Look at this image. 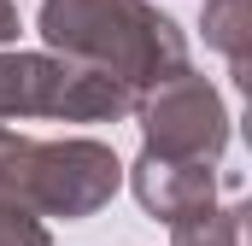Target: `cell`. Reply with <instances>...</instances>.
<instances>
[{
	"label": "cell",
	"mask_w": 252,
	"mask_h": 246,
	"mask_svg": "<svg viewBox=\"0 0 252 246\" xmlns=\"http://www.w3.org/2000/svg\"><path fill=\"white\" fill-rule=\"evenodd\" d=\"M0 246H53V241H47V229L35 223V211L0 199Z\"/></svg>",
	"instance_id": "obj_8"
},
{
	"label": "cell",
	"mask_w": 252,
	"mask_h": 246,
	"mask_svg": "<svg viewBox=\"0 0 252 246\" xmlns=\"http://www.w3.org/2000/svg\"><path fill=\"white\" fill-rule=\"evenodd\" d=\"M141 135L153 158H176V164H217L229 147V112L217 100V88L205 76H170L164 88H153L147 100H135Z\"/></svg>",
	"instance_id": "obj_4"
},
{
	"label": "cell",
	"mask_w": 252,
	"mask_h": 246,
	"mask_svg": "<svg viewBox=\"0 0 252 246\" xmlns=\"http://www.w3.org/2000/svg\"><path fill=\"white\" fill-rule=\"evenodd\" d=\"M124 112H135V94L100 70H82L70 59H41V53H0V123L6 118L106 123Z\"/></svg>",
	"instance_id": "obj_3"
},
{
	"label": "cell",
	"mask_w": 252,
	"mask_h": 246,
	"mask_svg": "<svg viewBox=\"0 0 252 246\" xmlns=\"http://www.w3.org/2000/svg\"><path fill=\"white\" fill-rule=\"evenodd\" d=\"M6 35H18V12H12V6H0V41H6Z\"/></svg>",
	"instance_id": "obj_9"
},
{
	"label": "cell",
	"mask_w": 252,
	"mask_h": 246,
	"mask_svg": "<svg viewBox=\"0 0 252 246\" xmlns=\"http://www.w3.org/2000/svg\"><path fill=\"white\" fill-rule=\"evenodd\" d=\"M41 35L82 70H100L112 82L135 88H164L170 76L188 70L182 30L153 12L147 0H47L41 6Z\"/></svg>",
	"instance_id": "obj_1"
},
{
	"label": "cell",
	"mask_w": 252,
	"mask_h": 246,
	"mask_svg": "<svg viewBox=\"0 0 252 246\" xmlns=\"http://www.w3.org/2000/svg\"><path fill=\"white\" fill-rule=\"evenodd\" d=\"M241 205H229V211H199V217H182V223H170V246H241Z\"/></svg>",
	"instance_id": "obj_7"
},
{
	"label": "cell",
	"mask_w": 252,
	"mask_h": 246,
	"mask_svg": "<svg viewBox=\"0 0 252 246\" xmlns=\"http://www.w3.org/2000/svg\"><path fill=\"white\" fill-rule=\"evenodd\" d=\"M124 182V164L100 141H24L0 129V199L41 217H88Z\"/></svg>",
	"instance_id": "obj_2"
},
{
	"label": "cell",
	"mask_w": 252,
	"mask_h": 246,
	"mask_svg": "<svg viewBox=\"0 0 252 246\" xmlns=\"http://www.w3.org/2000/svg\"><path fill=\"white\" fill-rule=\"evenodd\" d=\"M211 193H217L211 164H176V158H153V153H141V164H135V199L164 223L211 211Z\"/></svg>",
	"instance_id": "obj_5"
},
{
	"label": "cell",
	"mask_w": 252,
	"mask_h": 246,
	"mask_svg": "<svg viewBox=\"0 0 252 246\" xmlns=\"http://www.w3.org/2000/svg\"><path fill=\"white\" fill-rule=\"evenodd\" d=\"M0 6H6V0H0Z\"/></svg>",
	"instance_id": "obj_10"
},
{
	"label": "cell",
	"mask_w": 252,
	"mask_h": 246,
	"mask_svg": "<svg viewBox=\"0 0 252 246\" xmlns=\"http://www.w3.org/2000/svg\"><path fill=\"white\" fill-rule=\"evenodd\" d=\"M247 30H252V0H205V41L229 59L235 82H247Z\"/></svg>",
	"instance_id": "obj_6"
}]
</instances>
